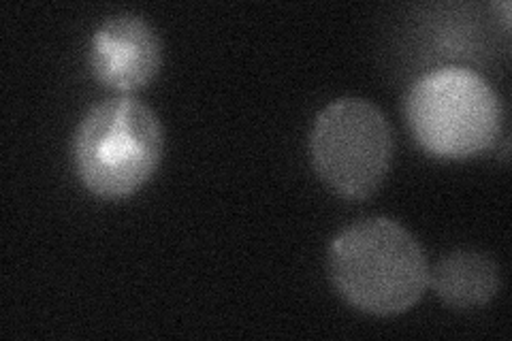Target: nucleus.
<instances>
[{"label":"nucleus","mask_w":512,"mask_h":341,"mask_svg":"<svg viewBox=\"0 0 512 341\" xmlns=\"http://www.w3.org/2000/svg\"><path fill=\"white\" fill-rule=\"evenodd\" d=\"M327 263L335 290L372 316L408 312L429 286L421 243L389 218H365L346 226L331 241Z\"/></svg>","instance_id":"f257e3e1"},{"label":"nucleus","mask_w":512,"mask_h":341,"mask_svg":"<svg viewBox=\"0 0 512 341\" xmlns=\"http://www.w3.org/2000/svg\"><path fill=\"white\" fill-rule=\"evenodd\" d=\"M165 135L156 113L133 96L96 103L79 122L73 165L94 197L120 201L150 182L163 158Z\"/></svg>","instance_id":"f03ea898"},{"label":"nucleus","mask_w":512,"mask_h":341,"mask_svg":"<svg viewBox=\"0 0 512 341\" xmlns=\"http://www.w3.org/2000/svg\"><path fill=\"white\" fill-rule=\"evenodd\" d=\"M406 122L429 156L468 160L498 141L504 107L483 75L444 67L414 81L406 99Z\"/></svg>","instance_id":"7ed1b4c3"},{"label":"nucleus","mask_w":512,"mask_h":341,"mask_svg":"<svg viewBox=\"0 0 512 341\" xmlns=\"http://www.w3.org/2000/svg\"><path fill=\"white\" fill-rule=\"evenodd\" d=\"M312 165L335 194L361 201L374 194L393 160V131L370 101L346 96L318 113L310 135Z\"/></svg>","instance_id":"20e7f679"},{"label":"nucleus","mask_w":512,"mask_h":341,"mask_svg":"<svg viewBox=\"0 0 512 341\" xmlns=\"http://www.w3.org/2000/svg\"><path fill=\"white\" fill-rule=\"evenodd\" d=\"M163 64L156 30L133 13L114 15L90 39V71L101 86L131 96L150 86Z\"/></svg>","instance_id":"39448f33"},{"label":"nucleus","mask_w":512,"mask_h":341,"mask_svg":"<svg viewBox=\"0 0 512 341\" xmlns=\"http://www.w3.org/2000/svg\"><path fill=\"white\" fill-rule=\"evenodd\" d=\"M429 286L453 310H476L498 295L500 267L483 252L457 250L429 271Z\"/></svg>","instance_id":"423d86ee"}]
</instances>
